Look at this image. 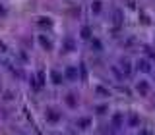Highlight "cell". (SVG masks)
Masks as SVG:
<instances>
[{
  "label": "cell",
  "instance_id": "5bb4252c",
  "mask_svg": "<svg viewBox=\"0 0 155 135\" xmlns=\"http://www.w3.org/2000/svg\"><path fill=\"white\" fill-rule=\"evenodd\" d=\"M95 91H97V93H99V95H101V97H109V89H105V87H97V89H95Z\"/></svg>",
  "mask_w": 155,
  "mask_h": 135
},
{
  "label": "cell",
  "instance_id": "52a82bcc",
  "mask_svg": "<svg viewBox=\"0 0 155 135\" xmlns=\"http://www.w3.org/2000/svg\"><path fill=\"white\" fill-rule=\"evenodd\" d=\"M66 102H68L70 108H76V106H78V100H76V97L72 95V93H70V95H66Z\"/></svg>",
  "mask_w": 155,
  "mask_h": 135
},
{
  "label": "cell",
  "instance_id": "ac0fdd59",
  "mask_svg": "<svg viewBox=\"0 0 155 135\" xmlns=\"http://www.w3.org/2000/svg\"><path fill=\"white\" fill-rule=\"evenodd\" d=\"M107 112V106H97V114H105Z\"/></svg>",
  "mask_w": 155,
  "mask_h": 135
},
{
  "label": "cell",
  "instance_id": "30bf717a",
  "mask_svg": "<svg viewBox=\"0 0 155 135\" xmlns=\"http://www.w3.org/2000/svg\"><path fill=\"white\" fill-rule=\"evenodd\" d=\"M81 39H91V27H81Z\"/></svg>",
  "mask_w": 155,
  "mask_h": 135
},
{
  "label": "cell",
  "instance_id": "9a60e30c",
  "mask_svg": "<svg viewBox=\"0 0 155 135\" xmlns=\"http://www.w3.org/2000/svg\"><path fill=\"white\" fill-rule=\"evenodd\" d=\"M113 122H115V125H120V124H122V114H115Z\"/></svg>",
  "mask_w": 155,
  "mask_h": 135
},
{
  "label": "cell",
  "instance_id": "d6986e66",
  "mask_svg": "<svg viewBox=\"0 0 155 135\" xmlns=\"http://www.w3.org/2000/svg\"><path fill=\"white\" fill-rule=\"evenodd\" d=\"M43 83H45V73L39 72V85H43Z\"/></svg>",
  "mask_w": 155,
  "mask_h": 135
},
{
  "label": "cell",
  "instance_id": "7c38bea8",
  "mask_svg": "<svg viewBox=\"0 0 155 135\" xmlns=\"http://www.w3.org/2000/svg\"><path fill=\"white\" fill-rule=\"evenodd\" d=\"M138 124H140V116H138V114H130V125L136 128Z\"/></svg>",
  "mask_w": 155,
  "mask_h": 135
},
{
  "label": "cell",
  "instance_id": "5b68a950",
  "mask_svg": "<svg viewBox=\"0 0 155 135\" xmlns=\"http://www.w3.org/2000/svg\"><path fill=\"white\" fill-rule=\"evenodd\" d=\"M51 77H52V83H56V85H60V83H62V79H64V77L60 75V73L56 72V69H54V72L51 73Z\"/></svg>",
  "mask_w": 155,
  "mask_h": 135
},
{
  "label": "cell",
  "instance_id": "6da1fadb",
  "mask_svg": "<svg viewBox=\"0 0 155 135\" xmlns=\"http://www.w3.org/2000/svg\"><path fill=\"white\" fill-rule=\"evenodd\" d=\"M136 91L140 93L142 97L149 95V83H148V81H144V79H140V81H138V85H136Z\"/></svg>",
  "mask_w": 155,
  "mask_h": 135
},
{
  "label": "cell",
  "instance_id": "2e32d148",
  "mask_svg": "<svg viewBox=\"0 0 155 135\" xmlns=\"http://www.w3.org/2000/svg\"><path fill=\"white\" fill-rule=\"evenodd\" d=\"M80 72H81V79H87V72H85L83 64H80Z\"/></svg>",
  "mask_w": 155,
  "mask_h": 135
},
{
  "label": "cell",
  "instance_id": "ba28073f",
  "mask_svg": "<svg viewBox=\"0 0 155 135\" xmlns=\"http://www.w3.org/2000/svg\"><path fill=\"white\" fill-rule=\"evenodd\" d=\"M120 69L126 73V75L132 72V68H130V62H128V60H122V62H120Z\"/></svg>",
  "mask_w": 155,
  "mask_h": 135
},
{
  "label": "cell",
  "instance_id": "e0dca14e",
  "mask_svg": "<svg viewBox=\"0 0 155 135\" xmlns=\"http://www.w3.org/2000/svg\"><path fill=\"white\" fill-rule=\"evenodd\" d=\"M39 25H43V27L47 25L48 27V25H51V19H39Z\"/></svg>",
  "mask_w": 155,
  "mask_h": 135
},
{
  "label": "cell",
  "instance_id": "277c9868",
  "mask_svg": "<svg viewBox=\"0 0 155 135\" xmlns=\"http://www.w3.org/2000/svg\"><path fill=\"white\" fill-rule=\"evenodd\" d=\"M58 118H60V114H58V112H54L52 108H48V110H47V120H51V122H58Z\"/></svg>",
  "mask_w": 155,
  "mask_h": 135
},
{
  "label": "cell",
  "instance_id": "8992f818",
  "mask_svg": "<svg viewBox=\"0 0 155 135\" xmlns=\"http://www.w3.org/2000/svg\"><path fill=\"white\" fill-rule=\"evenodd\" d=\"M89 124H91V120H89V118H80V120H78V125H80L81 129H87Z\"/></svg>",
  "mask_w": 155,
  "mask_h": 135
},
{
  "label": "cell",
  "instance_id": "3957f363",
  "mask_svg": "<svg viewBox=\"0 0 155 135\" xmlns=\"http://www.w3.org/2000/svg\"><path fill=\"white\" fill-rule=\"evenodd\" d=\"M66 77H68V79H70V81H76L78 79V69L76 68H66Z\"/></svg>",
  "mask_w": 155,
  "mask_h": 135
},
{
  "label": "cell",
  "instance_id": "4fadbf2b",
  "mask_svg": "<svg viewBox=\"0 0 155 135\" xmlns=\"http://www.w3.org/2000/svg\"><path fill=\"white\" fill-rule=\"evenodd\" d=\"M91 46H93V50H103V44H101V41H97V39L91 41Z\"/></svg>",
  "mask_w": 155,
  "mask_h": 135
},
{
  "label": "cell",
  "instance_id": "9c48e42d",
  "mask_svg": "<svg viewBox=\"0 0 155 135\" xmlns=\"http://www.w3.org/2000/svg\"><path fill=\"white\" fill-rule=\"evenodd\" d=\"M101 8H103L101 0H95V2L91 4V12H93V14H99V12H101Z\"/></svg>",
  "mask_w": 155,
  "mask_h": 135
},
{
  "label": "cell",
  "instance_id": "7a4b0ae2",
  "mask_svg": "<svg viewBox=\"0 0 155 135\" xmlns=\"http://www.w3.org/2000/svg\"><path fill=\"white\" fill-rule=\"evenodd\" d=\"M39 43H41V46H43L45 50H51V48H52V43L45 35H39Z\"/></svg>",
  "mask_w": 155,
  "mask_h": 135
},
{
  "label": "cell",
  "instance_id": "8fae6325",
  "mask_svg": "<svg viewBox=\"0 0 155 135\" xmlns=\"http://www.w3.org/2000/svg\"><path fill=\"white\" fill-rule=\"evenodd\" d=\"M138 68H140L142 72H149V62L148 60H140V62H138Z\"/></svg>",
  "mask_w": 155,
  "mask_h": 135
}]
</instances>
